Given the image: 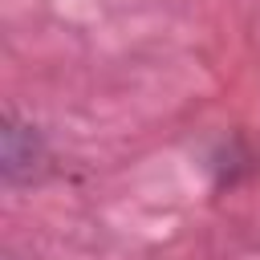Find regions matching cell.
<instances>
[{"mask_svg": "<svg viewBox=\"0 0 260 260\" xmlns=\"http://www.w3.org/2000/svg\"><path fill=\"white\" fill-rule=\"evenodd\" d=\"M45 167V146L32 134V126H20L12 114L4 118V134H0V171L8 183H28L37 179Z\"/></svg>", "mask_w": 260, "mask_h": 260, "instance_id": "cell-1", "label": "cell"}]
</instances>
